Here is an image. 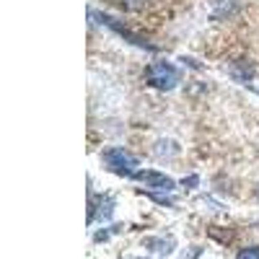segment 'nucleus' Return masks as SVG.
<instances>
[{"label": "nucleus", "instance_id": "1", "mask_svg": "<svg viewBox=\"0 0 259 259\" xmlns=\"http://www.w3.org/2000/svg\"><path fill=\"white\" fill-rule=\"evenodd\" d=\"M104 163H106V168H112L114 174L127 177V179H133L138 174V156H133L124 148H106L104 150Z\"/></svg>", "mask_w": 259, "mask_h": 259}, {"label": "nucleus", "instance_id": "2", "mask_svg": "<svg viewBox=\"0 0 259 259\" xmlns=\"http://www.w3.org/2000/svg\"><path fill=\"white\" fill-rule=\"evenodd\" d=\"M148 83L158 91H171L182 83V73L171 62H156L148 68Z\"/></svg>", "mask_w": 259, "mask_h": 259}, {"label": "nucleus", "instance_id": "3", "mask_svg": "<svg viewBox=\"0 0 259 259\" xmlns=\"http://www.w3.org/2000/svg\"><path fill=\"white\" fill-rule=\"evenodd\" d=\"M133 179L145 182V184L156 187V189H174V187H177V182H174V179H168L166 174H161V171H138Z\"/></svg>", "mask_w": 259, "mask_h": 259}, {"label": "nucleus", "instance_id": "4", "mask_svg": "<svg viewBox=\"0 0 259 259\" xmlns=\"http://www.w3.org/2000/svg\"><path fill=\"white\" fill-rule=\"evenodd\" d=\"M174 150H177V145H174V143H158V145H156L158 158H171L168 153H174Z\"/></svg>", "mask_w": 259, "mask_h": 259}, {"label": "nucleus", "instance_id": "5", "mask_svg": "<svg viewBox=\"0 0 259 259\" xmlns=\"http://www.w3.org/2000/svg\"><path fill=\"white\" fill-rule=\"evenodd\" d=\"M145 246H148V249H153V251L166 254V251H168L171 246H174V244H171V241H150V239H148V241H145Z\"/></svg>", "mask_w": 259, "mask_h": 259}, {"label": "nucleus", "instance_id": "6", "mask_svg": "<svg viewBox=\"0 0 259 259\" xmlns=\"http://www.w3.org/2000/svg\"><path fill=\"white\" fill-rule=\"evenodd\" d=\"M114 3L119 8H124V11H138V8H143L145 0H114Z\"/></svg>", "mask_w": 259, "mask_h": 259}, {"label": "nucleus", "instance_id": "7", "mask_svg": "<svg viewBox=\"0 0 259 259\" xmlns=\"http://www.w3.org/2000/svg\"><path fill=\"white\" fill-rule=\"evenodd\" d=\"M236 259H259V246H246L236 254Z\"/></svg>", "mask_w": 259, "mask_h": 259}, {"label": "nucleus", "instance_id": "8", "mask_svg": "<svg viewBox=\"0 0 259 259\" xmlns=\"http://www.w3.org/2000/svg\"><path fill=\"white\" fill-rule=\"evenodd\" d=\"M254 91H256V94H259V85H254Z\"/></svg>", "mask_w": 259, "mask_h": 259}]
</instances>
